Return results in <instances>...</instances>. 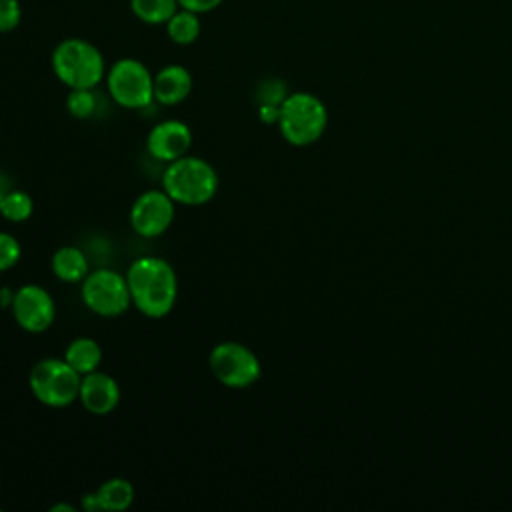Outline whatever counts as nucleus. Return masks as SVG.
<instances>
[{
  "label": "nucleus",
  "instance_id": "9",
  "mask_svg": "<svg viewBox=\"0 0 512 512\" xmlns=\"http://www.w3.org/2000/svg\"><path fill=\"white\" fill-rule=\"evenodd\" d=\"M174 206L176 202L162 188L144 190L130 206V228L142 238H158L172 226L176 214Z\"/></svg>",
  "mask_w": 512,
  "mask_h": 512
},
{
  "label": "nucleus",
  "instance_id": "14",
  "mask_svg": "<svg viewBox=\"0 0 512 512\" xmlns=\"http://www.w3.org/2000/svg\"><path fill=\"white\" fill-rule=\"evenodd\" d=\"M54 276L66 284L82 282L90 272V260L78 246H60L50 260Z\"/></svg>",
  "mask_w": 512,
  "mask_h": 512
},
{
  "label": "nucleus",
  "instance_id": "24",
  "mask_svg": "<svg viewBox=\"0 0 512 512\" xmlns=\"http://www.w3.org/2000/svg\"><path fill=\"white\" fill-rule=\"evenodd\" d=\"M222 2L224 0H178V6L202 16V14H208V12L216 10Z\"/></svg>",
  "mask_w": 512,
  "mask_h": 512
},
{
  "label": "nucleus",
  "instance_id": "8",
  "mask_svg": "<svg viewBox=\"0 0 512 512\" xmlns=\"http://www.w3.org/2000/svg\"><path fill=\"white\" fill-rule=\"evenodd\" d=\"M208 368L222 386L232 390L250 388L262 374V364L254 350L234 340H224L210 350Z\"/></svg>",
  "mask_w": 512,
  "mask_h": 512
},
{
  "label": "nucleus",
  "instance_id": "11",
  "mask_svg": "<svg viewBox=\"0 0 512 512\" xmlns=\"http://www.w3.org/2000/svg\"><path fill=\"white\" fill-rule=\"evenodd\" d=\"M192 146V130L186 122L168 118L152 126L146 136V150L154 160L172 162L188 154Z\"/></svg>",
  "mask_w": 512,
  "mask_h": 512
},
{
  "label": "nucleus",
  "instance_id": "23",
  "mask_svg": "<svg viewBox=\"0 0 512 512\" xmlns=\"http://www.w3.org/2000/svg\"><path fill=\"white\" fill-rule=\"evenodd\" d=\"M286 96H288V92H286V86L282 80H264L256 90L258 104H278L280 106Z\"/></svg>",
  "mask_w": 512,
  "mask_h": 512
},
{
  "label": "nucleus",
  "instance_id": "13",
  "mask_svg": "<svg viewBox=\"0 0 512 512\" xmlns=\"http://www.w3.org/2000/svg\"><path fill=\"white\" fill-rule=\"evenodd\" d=\"M192 92V74L182 64H166L154 74V102L176 106Z\"/></svg>",
  "mask_w": 512,
  "mask_h": 512
},
{
  "label": "nucleus",
  "instance_id": "1",
  "mask_svg": "<svg viewBox=\"0 0 512 512\" xmlns=\"http://www.w3.org/2000/svg\"><path fill=\"white\" fill-rule=\"evenodd\" d=\"M132 306L152 320L172 312L178 300V276L174 266L160 256H140L126 270Z\"/></svg>",
  "mask_w": 512,
  "mask_h": 512
},
{
  "label": "nucleus",
  "instance_id": "3",
  "mask_svg": "<svg viewBox=\"0 0 512 512\" xmlns=\"http://www.w3.org/2000/svg\"><path fill=\"white\" fill-rule=\"evenodd\" d=\"M54 76L68 88H96L106 78V62L98 46L86 38L60 40L50 56Z\"/></svg>",
  "mask_w": 512,
  "mask_h": 512
},
{
  "label": "nucleus",
  "instance_id": "4",
  "mask_svg": "<svg viewBox=\"0 0 512 512\" xmlns=\"http://www.w3.org/2000/svg\"><path fill=\"white\" fill-rule=\"evenodd\" d=\"M328 126L324 102L310 92H292L280 104L278 128L282 138L292 146L314 144Z\"/></svg>",
  "mask_w": 512,
  "mask_h": 512
},
{
  "label": "nucleus",
  "instance_id": "17",
  "mask_svg": "<svg viewBox=\"0 0 512 512\" xmlns=\"http://www.w3.org/2000/svg\"><path fill=\"white\" fill-rule=\"evenodd\" d=\"M164 26H166V34H168L170 42H174L178 46L194 44L202 32L200 14L190 12L186 8H178Z\"/></svg>",
  "mask_w": 512,
  "mask_h": 512
},
{
  "label": "nucleus",
  "instance_id": "21",
  "mask_svg": "<svg viewBox=\"0 0 512 512\" xmlns=\"http://www.w3.org/2000/svg\"><path fill=\"white\" fill-rule=\"evenodd\" d=\"M20 256H22V246L18 238L10 232H0V272L14 268Z\"/></svg>",
  "mask_w": 512,
  "mask_h": 512
},
{
  "label": "nucleus",
  "instance_id": "27",
  "mask_svg": "<svg viewBox=\"0 0 512 512\" xmlns=\"http://www.w3.org/2000/svg\"><path fill=\"white\" fill-rule=\"evenodd\" d=\"M60 510H64V512H74L76 508H74L72 504H54V506L50 508V512H60Z\"/></svg>",
  "mask_w": 512,
  "mask_h": 512
},
{
  "label": "nucleus",
  "instance_id": "6",
  "mask_svg": "<svg viewBox=\"0 0 512 512\" xmlns=\"http://www.w3.org/2000/svg\"><path fill=\"white\" fill-rule=\"evenodd\" d=\"M104 80L110 98L126 110H142L154 102V74L138 58H118Z\"/></svg>",
  "mask_w": 512,
  "mask_h": 512
},
{
  "label": "nucleus",
  "instance_id": "7",
  "mask_svg": "<svg viewBox=\"0 0 512 512\" xmlns=\"http://www.w3.org/2000/svg\"><path fill=\"white\" fill-rule=\"evenodd\" d=\"M82 304L96 316L116 318L132 306L126 274L112 268L90 270L80 284Z\"/></svg>",
  "mask_w": 512,
  "mask_h": 512
},
{
  "label": "nucleus",
  "instance_id": "16",
  "mask_svg": "<svg viewBox=\"0 0 512 512\" xmlns=\"http://www.w3.org/2000/svg\"><path fill=\"white\" fill-rule=\"evenodd\" d=\"M94 494L100 510L108 512L128 510L136 498L134 486L126 478H108L94 490Z\"/></svg>",
  "mask_w": 512,
  "mask_h": 512
},
{
  "label": "nucleus",
  "instance_id": "5",
  "mask_svg": "<svg viewBox=\"0 0 512 512\" xmlns=\"http://www.w3.org/2000/svg\"><path fill=\"white\" fill-rule=\"evenodd\" d=\"M82 376L64 358L38 360L28 376L32 396L48 408H66L78 400Z\"/></svg>",
  "mask_w": 512,
  "mask_h": 512
},
{
  "label": "nucleus",
  "instance_id": "18",
  "mask_svg": "<svg viewBox=\"0 0 512 512\" xmlns=\"http://www.w3.org/2000/svg\"><path fill=\"white\" fill-rule=\"evenodd\" d=\"M178 0H130V12L144 24L160 26L178 10Z\"/></svg>",
  "mask_w": 512,
  "mask_h": 512
},
{
  "label": "nucleus",
  "instance_id": "15",
  "mask_svg": "<svg viewBox=\"0 0 512 512\" xmlns=\"http://www.w3.org/2000/svg\"><path fill=\"white\" fill-rule=\"evenodd\" d=\"M62 358H64L80 376H86V374H90V372H94V370H100L104 352H102L100 344H98L94 338L78 336V338H74V340L66 346Z\"/></svg>",
  "mask_w": 512,
  "mask_h": 512
},
{
  "label": "nucleus",
  "instance_id": "19",
  "mask_svg": "<svg viewBox=\"0 0 512 512\" xmlns=\"http://www.w3.org/2000/svg\"><path fill=\"white\" fill-rule=\"evenodd\" d=\"M34 202L28 192L12 188L2 200H0V214L8 222H26L32 216Z\"/></svg>",
  "mask_w": 512,
  "mask_h": 512
},
{
  "label": "nucleus",
  "instance_id": "2",
  "mask_svg": "<svg viewBox=\"0 0 512 512\" xmlns=\"http://www.w3.org/2000/svg\"><path fill=\"white\" fill-rule=\"evenodd\" d=\"M218 172L216 168L200 158L184 154L178 160L166 164L162 172V190L176 202L184 206L208 204L218 192Z\"/></svg>",
  "mask_w": 512,
  "mask_h": 512
},
{
  "label": "nucleus",
  "instance_id": "25",
  "mask_svg": "<svg viewBox=\"0 0 512 512\" xmlns=\"http://www.w3.org/2000/svg\"><path fill=\"white\" fill-rule=\"evenodd\" d=\"M258 118L264 124H278L280 106L278 104H258Z\"/></svg>",
  "mask_w": 512,
  "mask_h": 512
},
{
  "label": "nucleus",
  "instance_id": "22",
  "mask_svg": "<svg viewBox=\"0 0 512 512\" xmlns=\"http://www.w3.org/2000/svg\"><path fill=\"white\" fill-rule=\"evenodd\" d=\"M22 22L20 0H0V34L12 32Z\"/></svg>",
  "mask_w": 512,
  "mask_h": 512
},
{
  "label": "nucleus",
  "instance_id": "12",
  "mask_svg": "<svg viewBox=\"0 0 512 512\" xmlns=\"http://www.w3.org/2000/svg\"><path fill=\"white\" fill-rule=\"evenodd\" d=\"M120 398H122V390L114 376L102 370H94L82 376L78 402L86 412L94 416H108L118 408Z\"/></svg>",
  "mask_w": 512,
  "mask_h": 512
},
{
  "label": "nucleus",
  "instance_id": "26",
  "mask_svg": "<svg viewBox=\"0 0 512 512\" xmlns=\"http://www.w3.org/2000/svg\"><path fill=\"white\" fill-rule=\"evenodd\" d=\"M12 188H10V180H6L2 174H0V200L10 192Z\"/></svg>",
  "mask_w": 512,
  "mask_h": 512
},
{
  "label": "nucleus",
  "instance_id": "20",
  "mask_svg": "<svg viewBox=\"0 0 512 512\" xmlns=\"http://www.w3.org/2000/svg\"><path fill=\"white\" fill-rule=\"evenodd\" d=\"M98 108V98L94 94V88H74L66 96V110L70 116L78 120L92 118Z\"/></svg>",
  "mask_w": 512,
  "mask_h": 512
},
{
  "label": "nucleus",
  "instance_id": "10",
  "mask_svg": "<svg viewBox=\"0 0 512 512\" xmlns=\"http://www.w3.org/2000/svg\"><path fill=\"white\" fill-rule=\"evenodd\" d=\"M10 310L16 324L30 334L46 332L56 320L54 296L40 284H22L12 296Z\"/></svg>",
  "mask_w": 512,
  "mask_h": 512
}]
</instances>
